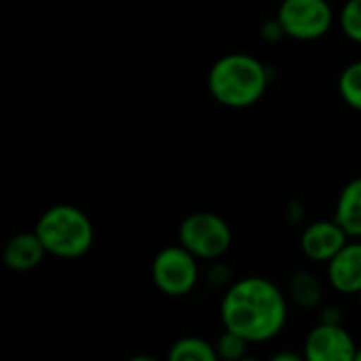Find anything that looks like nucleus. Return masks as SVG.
Segmentation results:
<instances>
[{"instance_id": "nucleus-14", "label": "nucleus", "mask_w": 361, "mask_h": 361, "mask_svg": "<svg viewBox=\"0 0 361 361\" xmlns=\"http://www.w3.org/2000/svg\"><path fill=\"white\" fill-rule=\"evenodd\" d=\"M338 93L343 102L361 112V59L349 63L338 76Z\"/></svg>"}, {"instance_id": "nucleus-9", "label": "nucleus", "mask_w": 361, "mask_h": 361, "mask_svg": "<svg viewBox=\"0 0 361 361\" xmlns=\"http://www.w3.org/2000/svg\"><path fill=\"white\" fill-rule=\"evenodd\" d=\"M326 275L338 294L360 296L361 294V239H351L328 264Z\"/></svg>"}, {"instance_id": "nucleus-4", "label": "nucleus", "mask_w": 361, "mask_h": 361, "mask_svg": "<svg viewBox=\"0 0 361 361\" xmlns=\"http://www.w3.org/2000/svg\"><path fill=\"white\" fill-rule=\"evenodd\" d=\"M178 243L199 262L220 260L231 250L233 231L216 212H192L178 226Z\"/></svg>"}, {"instance_id": "nucleus-16", "label": "nucleus", "mask_w": 361, "mask_h": 361, "mask_svg": "<svg viewBox=\"0 0 361 361\" xmlns=\"http://www.w3.org/2000/svg\"><path fill=\"white\" fill-rule=\"evenodd\" d=\"M338 21L343 34L349 40L361 44V0H347L341 8Z\"/></svg>"}, {"instance_id": "nucleus-6", "label": "nucleus", "mask_w": 361, "mask_h": 361, "mask_svg": "<svg viewBox=\"0 0 361 361\" xmlns=\"http://www.w3.org/2000/svg\"><path fill=\"white\" fill-rule=\"evenodd\" d=\"M277 21L286 36L309 42L330 32L334 11L328 0H281Z\"/></svg>"}, {"instance_id": "nucleus-3", "label": "nucleus", "mask_w": 361, "mask_h": 361, "mask_svg": "<svg viewBox=\"0 0 361 361\" xmlns=\"http://www.w3.org/2000/svg\"><path fill=\"white\" fill-rule=\"evenodd\" d=\"M34 233L42 241L47 254L59 260L82 258L85 254H89L95 241V228L91 218L85 214V209L70 203H57L47 207L38 216Z\"/></svg>"}, {"instance_id": "nucleus-18", "label": "nucleus", "mask_w": 361, "mask_h": 361, "mask_svg": "<svg viewBox=\"0 0 361 361\" xmlns=\"http://www.w3.org/2000/svg\"><path fill=\"white\" fill-rule=\"evenodd\" d=\"M269 361H307L302 353H294V351H277L273 353Z\"/></svg>"}, {"instance_id": "nucleus-17", "label": "nucleus", "mask_w": 361, "mask_h": 361, "mask_svg": "<svg viewBox=\"0 0 361 361\" xmlns=\"http://www.w3.org/2000/svg\"><path fill=\"white\" fill-rule=\"evenodd\" d=\"M319 324H332V326L343 324L341 309H336V307H322L319 309Z\"/></svg>"}, {"instance_id": "nucleus-1", "label": "nucleus", "mask_w": 361, "mask_h": 361, "mask_svg": "<svg viewBox=\"0 0 361 361\" xmlns=\"http://www.w3.org/2000/svg\"><path fill=\"white\" fill-rule=\"evenodd\" d=\"M224 330L243 336L250 345L277 338L288 324V296L271 279L247 275L231 283L220 300Z\"/></svg>"}, {"instance_id": "nucleus-15", "label": "nucleus", "mask_w": 361, "mask_h": 361, "mask_svg": "<svg viewBox=\"0 0 361 361\" xmlns=\"http://www.w3.org/2000/svg\"><path fill=\"white\" fill-rule=\"evenodd\" d=\"M214 347H216V353H218L220 361H241L245 360V357H250L247 355L250 343L243 336H239V334H235L231 330H224L216 338Z\"/></svg>"}, {"instance_id": "nucleus-2", "label": "nucleus", "mask_w": 361, "mask_h": 361, "mask_svg": "<svg viewBox=\"0 0 361 361\" xmlns=\"http://www.w3.org/2000/svg\"><path fill=\"white\" fill-rule=\"evenodd\" d=\"M269 87L267 66L250 53L218 57L207 74L209 95L224 108L243 110L262 99Z\"/></svg>"}, {"instance_id": "nucleus-22", "label": "nucleus", "mask_w": 361, "mask_h": 361, "mask_svg": "<svg viewBox=\"0 0 361 361\" xmlns=\"http://www.w3.org/2000/svg\"><path fill=\"white\" fill-rule=\"evenodd\" d=\"M357 298H360V309H361V294H360V296H357Z\"/></svg>"}, {"instance_id": "nucleus-13", "label": "nucleus", "mask_w": 361, "mask_h": 361, "mask_svg": "<svg viewBox=\"0 0 361 361\" xmlns=\"http://www.w3.org/2000/svg\"><path fill=\"white\" fill-rule=\"evenodd\" d=\"M165 361H220V357L214 343L201 336H182L169 347Z\"/></svg>"}, {"instance_id": "nucleus-19", "label": "nucleus", "mask_w": 361, "mask_h": 361, "mask_svg": "<svg viewBox=\"0 0 361 361\" xmlns=\"http://www.w3.org/2000/svg\"><path fill=\"white\" fill-rule=\"evenodd\" d=\"M127 361H161L154 355H148V353H137V355H131Z\"/></svg>"}, {"instance_id": "nucleus-8", "label": "nucleus", "mask_w": 361, "mask_h": 361, "mask_svg": "<svg viewBox=\"0 0 361 361\" xmlns=\"http://www.w3.org/2000/svg\"><path fill=\"white\" fill-rule=\"evenodd\" d=\"M349 241L351 237L343 231V226L334 218L315 220L305 226L300 235V250L311 262L328 264Z\"/></svg>"}, {"instance_id": "nucleus-20", "label": "nucleus", "mask_w": 361, "mask_h": 361, "mask_svg": "<svg viewBox=\"0 0 361 361\" xmlns=\"http://www.w3.org/2000/svg\"><path fill=\"white\" fill-rule=\"evenodd\" d=\"M355 361H361V347L357 349V355H355Z\"/></svg>"}, {"instance_id": "nucleus-21", "label": "nucleus", "mask_w": 361, "mask_h": 361, "mask_svg": "<svg viewBox=\"0 0 361 361\" xmlns=\"http://www.w3.org/2000/svg\"><path fill=\"white\" fill-rule=\"evenodd\" d=\"M241 361H260V360H256V357H245V360H241Z\"/></svg>"}, {"instance_id": "nucleus-7", "label": "nucleus", "mask_w": 361, "mask_h": 361, "mask_svg": "<svg viewBox=\"0 0 361 361\" xmlns=\"http://www.w3.org/2000/svg\"><path fill=\"white\" fill-rule=\"evenodd\" d=\"M357 343L353 334L343 326L319 324L307 334L302 355L307 361H355Z\"/></svg>"}, {"instance_id": "nucleus-10", "label": "nucleus", "mask_w": 361, "mask_h": 361, "mask_svg": "<svg viewBox=\"0 0 361 361\" xmlns=\"http://www.w3.org/2000/svg\"><path fill=\"white\" fill-rule=\"evenodd\" d=\"M47 250L34 231L13 235L2 247V262L15 273H27L44 260Z\"/></svg>"}, {"instance_id": "nucleus-12", "label": "nucleus", "mask_w": 361, "mask_h": 361, "mask_svg": "<svg viewBox=\"0 0 361 361\" xmlns=\"http://www.w3.org/2000/svg\"><path fill=\"white\" fill-rule=\"evenodd\" d=\"M288 298L300 309H319L324 300V286L317 275L309 271H296L288 286Z\"/></svg>"}, {"instance_id": "nucleus-11", "label": "nucleus", "mask_w": 361, "mask_h": 361, "mask_svg": "<svg viewBox=\"0 0 361 361\" xmlns=\"http://www.w3.org/2000/svg\"><path fill=\"white\" fill-rule=\"evenodd\" d=\"M334 220L351 239H361V176L345 184L336 199Z\"/></svg>"}, {"instance_id": "nucleus-5", "label": "nucleus", "mask_w": 361, "mask_h": 361, "mask_svg": "<svg viewBox=\"0 0 361 361\" xmlns=\"http://www.w3.org/2000/svg\"><path fill=\"white\" fill-rule=\"evenodd\" d=\"M150 275L154 288L161 294L169 298H182L197 288L201 269L199 260L180 243H176L157 252V256L152 258Z\"/></svg>"}]
</instances>
